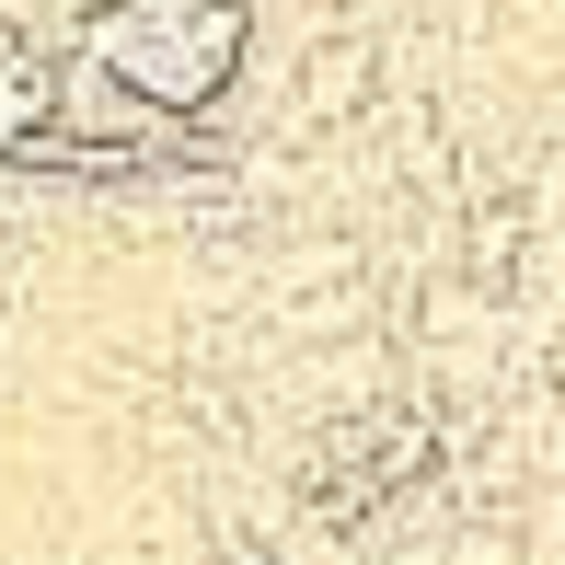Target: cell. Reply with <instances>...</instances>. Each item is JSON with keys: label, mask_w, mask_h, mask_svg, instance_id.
<instances>
[{"label": "cell", "mask_w": 565, "mask_h": 565, "mask_svg": "<svg viewBox=\"0 0 565 565\" xmlns=\"http://www.w3.org/2000/svg\"><path fill=\"white\" fill-rule=\"evenodd\" d=\"M243 0H105L93 12V58L127 93H150L162 116H196L209 93H231L243 70Z\"/></svg>", "instance_id": "1"}, {"label": "cell", "mask_w": 565, "mask_h": 565, "mask_svg": "<svg viewBox=\"0 0 565 565\" xmlns=\"http://www.w3.org/2000/svg\"><path fill=\"white\" fill-rule=\"evenodd\" d=\"M370 93H381V35H358V23H335V35L300 58V127H358L370 116Z\"/></svg>", "instance_id": "2"}, {"label": "cell", "mask_w": 565, "mask_h": 565, "mask_svg": "<svg viewBox=\"0 0 565 565\" xmlns=\"http://www.w3.org/2000/svg\"><path fill=\"white\" fill-rule=\"evenodd\" d=\"M461 209H473V196H461ZM520 254H531V209H520V196H484L473 231H461V277L508 289V277H520Z\"/></svg>", "instance_id": "3"}]
</instances>
